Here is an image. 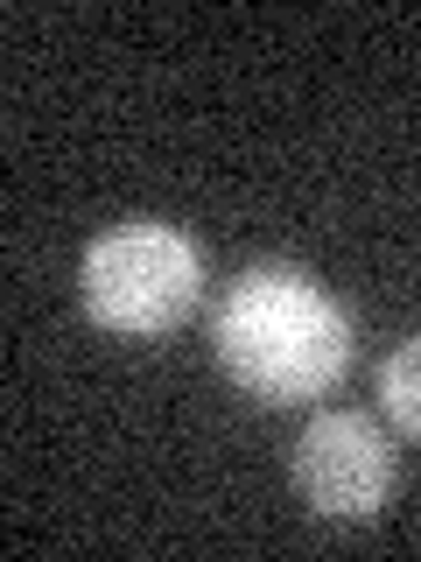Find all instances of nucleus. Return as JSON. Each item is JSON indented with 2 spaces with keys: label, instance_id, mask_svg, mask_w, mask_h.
<instances>
[{
  "label": "nucleus",
  "instance_id": "obj_1",
  "mask_svg": "<svg viewBox=\"0 0 421 562\" xmlns=\"http://www.w3.org/2000/svg\"><path fill=\"white\" fill-rule=\"evenodd\" d=\"M218 366L260 408H303L351 366V324L303 268H246L210 316Z\"/></svg>",
  "mask_w": 421,
  "mask_h": 562
},
{
  "label": "nucleus",
  "instance_id": "obj_3",
  "mask_svg": "<svg viewBox=\"0 0 421 562\" xmlns=\"http://www.w3.org/2000/svg\"><path fill=\"white\" fill-rule=\"evenodd\" d=\"M295 492L323 520H373L394 499V450L365 415H316L295 443Z\"/></svg>",
  "mask_w": 421,
  "mask_h": 562
},
{
  "label": "nucleus",
  "instance_id": "obj_2",
  "mask_svg": "<svg viewBox=\"0 0 421 562\" xmlns=\"http://www.w3.org/2000/svg\"><path fill=\"white\" fill-rule=\"evenodd\" d=\"M204 295V246L183 225L127 218L105 225L78 260V303L113 338H169L197 316Z\"/></svg>",
  "mask_w": 421,
  "mask_h": 562
},
{
  "label": "nucleus",
  "instance_id": "obj_4",
  "mask_svg": "<svg viewBox=\"0 0 421 562\" xmlns=\"http://www.w3.org/2000/svg\"><path fill=\"white\" fill-rule=\"evenodd\" d=\"M379 408L394 415L408 436H421V338L386 351V366H379Z\"/></svg>",
  "mask_w": 421,
  "mask_h": 562
}]
</instances>
